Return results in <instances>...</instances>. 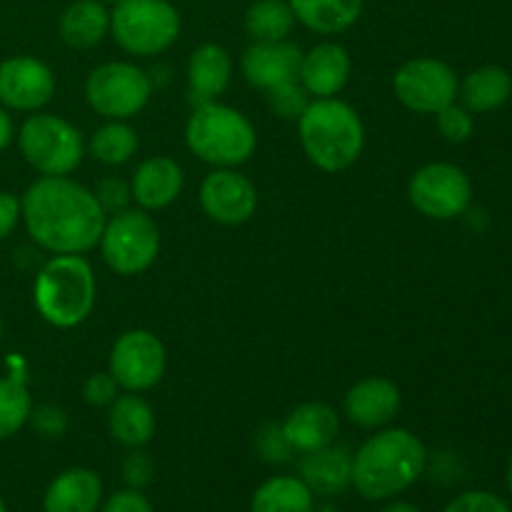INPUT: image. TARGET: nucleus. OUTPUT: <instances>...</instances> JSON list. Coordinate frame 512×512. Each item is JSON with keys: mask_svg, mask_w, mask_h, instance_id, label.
<instances>
[{"mask_svg": "<svg viewBox=\"0 0 512 512\" xmlns=\"http://www.w3.org/2000/svg\"><path fill=\"white\" fill-rule=\"evenodd\" d=\"M345 415L358 428L375 430L388 425L400 410V388L388 378L358 380L345 393Z\"/></svg>", "mask_w": 512, "mask_h": 512, "instance_id": "nucleus-16", "label": "nucleus"}, {"mask_svg": "<svg viewBox=\"0 0 512 512\" xmlns=\"http://www.w3.org/2000/svg\"><path fill=\"white\" fill-rule=\"evenodd\" d=\"M350 470H353V453L343 445H325V448L305 453L300 460L298 478L313 490V495H340L350 488Z\"/></svg>", "mask_w": 512, "mask_h": 512, "instance_id": "nucleus-22", "label": "nucleus"}, {"mask_svg": "<svg viewBox=\"0 0 512 512\" xmlns=\"http://www.w3.org/2000/svg\"><path fill=\"white\" fill-rule=\"evenodd\" d=\"M185 175L180 163L168 155H153L135 168L130 193L143 210H163L180 198Z\"/></svg>", "mask_w": 512, "mask_h": 512, "instance_id": "nucleus-17", "label": "nucleus"}, {"mask_svg": "<svg viewBox=\"0 0 512 512\" xmlns=\"http://www.w3.org/2000/svg\"><path fill=\"white\" fill-rule=\"evenodd\" d=\"M100 512H153V505H150V500L145 498L140 490L125 488L110 495V498L100 505Z\"/></svg>", "mask_w": 512, "mask_h": 512, "instance_id": "nucleus-39", "label": "nucleus"}, {"mask_svg": "<svg viewBox=\"0 0 512 512\" xmlns=\"http://www.w3.org/2000/svg\"><path fill=\"white\" fill-rule=\"evenodd\" d=\"M118 388L115 378L110 373H95L85 380V403L95 405V408H105V405H113V400L118 398Z\"/></svg>", "mask_w": 512, "mask_h": 512, "instance_id": "nucleus-36", "label": "nucleus"}, {"mask_svg": "<svg viewBox=\"0 0 512 512\" xmlns=\"http://www.w3.org/2000/svg\"><path fill=\"white\" fill-rule=\"evenodd\" d=\"M18 223H20V198H15L13 193L0 190V243L13 233Z\"/></svg>", "mask_w": 512, "mask_h": 512, "instance_id": "nucleus-40", "label": "nucleus"}, {"mask_svg": "<svg viewBox=\"0 0 512 512\" xmlns=\"http://www.w3.org/2000/svg\"><path fill=\"white\" fill-rule=\"evenodd\" d=\"M380 512H423V510H420L418 505H413V503H405V500H393V503L385 505V508Z\"/></svg>", "mask_w": 512, "mask_h": 512, "instance_id": "nucleus-42", "label": "nucleus"}, {"mask_svg": "<svg viewBox=\"0 0 512 512\" xmlns=\"http://www.w3.org/2000/svg\"><path fill=\"white\" fill-rule=\"evenodd\" d=\"M123 480L128 488L143 490L153 480V460L143 450H133L123 463Z\"/></svg>", "mask_w": 512, "mask_h": 512, "instance_id": "nucleus-38", "label": "nucleus"}, {"mask_svg": "<svg viewBox=\"0 0 512 512\" xmlns=\"http://www.w3.org/2000/svg\"><path fill=\"white\" fill-rule=\"evenodd\" d=\"M153 83L133 63H103L85 80V98L98 115L108 120H128L148 105Z\"/></svg>", "mask_w": 512, "mask_h": 512, "instance_id": "nucleus-9", "label": "nucleus"}, {"mask_svg": "<svg viewBox=\"0 0 512 512\" xmlns=\"http://www.w3.org/2000/svg\"><path fill=\"white\" fill-rule=\"evenodd\" d=\"M458 75L438 58H413L398 68L393 90L400 103L420 115H435L458 100Z\"/></svg>", "mask_w": 512, "mask_h": 512, "instance_id": "nucleus-11", "label": "nucleus"}, {"mask_svg": "<svg viewBox=\"0 0 512 512\" xmlns=\"http://www.w3.org/2000/svg\"><path fill=\"white\" fill-rule=\"evenodd\" d=\"M300 63H303V53H300L298 45L288 43V40L253 43L240 60L245 80L263 93L278 88V85L300 80Z\"/></svg>", "mask_w": 512, "mask_h": 512, "instance_id": "nucleus-15", "label": "nucleus"}, {"mask_svg": "<svg viewBox=\"0 0 512 512\" xmlns=\"http://www.w3.org/2000/svg\"><path fill=\"white\" fill-rule=\"evenodd\" d=\"M233 78L230 53L218 43H205L193 50L188 63V95L193 105L215 103L228 90Z\"/></svg>", "mask_w": 512, "mask_h": 512, "instance_id": "nucleus-19", "label": "nucleus"}, {"mask_svg": "<svg viewBox=\"0 0 512 512\" xmlns=\"http://www.w3.org/2000/svg\"><path fill=\"white\" fill-rule=\"evenodd\" d=\"M435 120H438V130L448 143H465L470 140L475 130L473 113H470L465 105L450 103L448 108H443L440 113H435Z\"/></svg>", "mask_w": 512, "mask_h": 512, "instance_id": "nucleus-33", "label": "nucleus"}, {"mask_svg": "<svg viewBox=\"0 0 512 512\" xmlns=\"http://www.w3.org/2000/svg\"><path fill=\"white\" fill-rule=\"evenodd\" d=\"M340 418L328 403H303L290 410L283 423V433L295 453H313V450L333 445L338 438Z\"/></svg>", "mask_w": 512, "mask_h": 512, "instance_id": "nucleus-21", "label": "nucleus"}, {"mask_svg": "<svg viewBox=\"0 0 512 512\" xmlns=\"http://www.w3.org/2000/svg\"><path fill=\"white\" fill-rule=\"evenodd\" d=\"M300 145L315 168L340 173L358 163L365 128L358 110L338 98H313L298 118Z\"/></svg>", "mask_w": 512, "mask_h": 512, "instance_id": "nucleus-3", "label": "nucleus"}, {"mask_svg": "<svg viewBox=\"0 0 512 512\" xmlns=\"http://www.w3.org/2000/svg\"><path fill=\"white\" fill-rule=\"evenodd\" d=\"M265 98H268L270 108H273L275 113H278L280 118H285V120L300 118V113H303V110L308 108V103H310L308 90H305L303 85L298 83V80L268 90V93H265Z\"/></svg>", "mask_w": 512, "mask_h": 512, "instance_id": "nucleus-32", "label": "nucleus"}, {"mask_svg": "<svg viewBox=\"0 0 512 512\" xmlns=\"http://www.w3.org/2000/svg\"><path fill=\"white\" fill-rule=\"evenodd\" d=\"M98 245L108 268L130 278L155 263L160 253V228L148 210L128 208L105 220Z\"/></svg>", "mask_w": 512, "mask_h": 512, "instance_id": "nucleus-8", "label": "nucleus"}, {"mask_svg": "<svg viewBox=\"0 0 512 512\" xmlns=\"http://www.w3.org/2000/svg\"><path fill=\"white\" fill-rule=\"evenodd\" d=\"M443 512H512V508L508 500L490 490H468V493L455 495Z\"/></svg>", "mask_w": 512, "mask_h": 512, "instance_id": "nucleus-34", "label": "nucleus"}, {"mask_svg": "<svg viewBox=\"0 0 512 512\" xmlns=\"http://www.w3.org/2000/svg\"><path fill=\"white\" fill-rule=\"evenodd\" d=\"M110 33L130 55H160L178 40L180 13L168 0H120L110 10Z\"/></svg>", "mask_w": 512, "mask_h": 512, "instance_id": "nucleus-6", "label": "nucleus"}, {"mask_svg": "<svg viewBox=\"0 0 512 512\" xmlns=\"http://www.w3.org/2000/svg\"><path fill=\"white\" fill-rule=\"evenodd\" d=\"M90 155L103 165H123L138 150V135L125 120H108L90 138Z\"/></svg>", "mask_w": 512, "mask_h": 512, "instance_id": "nucleus-29", "label": "nucleus"}, {"mask_svg": "<svg viewBox=\"0 0 512 512\" xmlns=\"http://www.w3.org/2000/svg\"><path fill=\"white\" fill-rule=\"evenodd\" d=\"M18 145L40 175H70L83 163L85 143L73 123L53 113H35L20 125Z\"/></svg>", "mask_w": 512, "mask_h": 512, "instance_id": "nucleus-7", "label": "nucleus"}, {"mask_svg": "<svg viewBox=\"0 0 512 512\" xmlns=\"http://www.w3.org/2000/svg\"><path fill=\"white\" fill-rule=\"evenodd\" d=\"M103 480L90 468L63 470L43 495V512H98Z\"/></svg>", "mask_w": 512, "mask_h": 512, "instance_id": "nucleus-20", "label": "nucleus"}, {"mask_svg": "<svg viewBox=\"0 0 512 512\" xmlns=\"http://www.w3.org/2000/svg\"><path fill=\"white\" fill-rule=\"evenodd\" d=\"M350 55L338 43H320L303 55L300 63V85L313 98H335L350 78Z\"/></svg>", "mask_w": 512, "mask_h": 512, "instance_id": "nucleus-18", "label": "nucleus"}, {"mask_svg": "<svg viewBox=\"0 0 512 512\" xmlns=\"http://www.w3.org/2000/svg\"><path fill=\"white\" fill-rule=\"evenodd\" d=\"M295 25L288 0H255L245 13V30L255 43L285 40Z\"/></svg>", "mask_w": 512, "mask_h": 512, "instance_id": "nucleus-28", "label": "nucleus"}, {"mask_svg": "<svg viewBox=\"0 0 512 512\" xmlns=\"http://www.w3.org/2000/svg\"><path fill=\"white\" fill-rule=\"evenodd\" d=\"M200 205L215 223L243 225L258 210V190L235 168H215L200 185Z\"/></svg>", "mask_w": 512, "mask_h": 512, "instance_id": "nucleus-13", "label": "nucleus"}, {"mask_svg": "<svg viewBox=\"0 0 512 512\" xmlns=\"http://www.w3.org/2000/svg\"><path fill=\"white\" fill-rule=\"evenodd\" d=\"M428 450L423 440L405 428H388L365 440L353 455L350 485L360 498L393 500L395 495L413 488L425 473Z\"/></svg>", "mask_w": 512, "mask_h": 512, "instance_id": "nucleus-2", "label": "nucleus"}, {"mask_svg": "<svg viewBox=\"0 0 512 512\" xmlns=\"http://www.w3.org/2000/svg\"><path fill=\"white\" fill-rule=\"evenodd\" d=\"M55 95V75L33 55H15L0 63V103L20 113L45 108Z\"/></svg>", "mask_w": 512, "mask_h": 512, "instance_id": "nucleus-14", "label": "nucleus"}, {"mask_svg": "<svg viewBox=\"0 0 512 512\" xmlns=\"http://www.w3.org/2000/svg\"><path fill=\"white\" fill-rule=\"evenodd\" d=\"M110 435L123 448L138 450L148 445L155 435V413L145 398L138 393L118 395L108 413Z\"/></svg>", "mask_w": 512, "mask_h": 512, "instance_id": "nucleus-23", "label": "nucleus"}, {"mask_svg": "<svg viewBox=\"0 0 512 512\" xmlns=\"http://www.w3.org/2000/svg\"><path fill=\"white\" fill-rule=\"evenodd\" d=\"M28 235L53 255H83L100 243L108 215L93 190L68 175H43L20 198Z\"/></svg>", "mask_w": 512, "mask_h": 512, "instance_id": "nucleus-1", "label": "nucleus"}, {"mask_svg": "<svg viewBox=\"0 0 512 512\" xmlns=\"http://www.w3.org/2000/svg\"><path fill=\"white\" fill-rule=\"evenodd\" d=\"M0 512H8V505H5V500H3V495H0Z\"/></svg>", "mask_w": 512, "mask_h": 512, "instance_id": "nucleus-44", "label": "nucleus"}, {"mask_svg": "<svg viewBox=\"0 0 512 512\" xmlns=\"http://www.w3.org/2000/svg\"><path fill=\"white\" fill-rule=\"evenodd\" d=\"M408 198L425 218L455 220L473 203V183L458 165L428 163L410 178Z\"/></svg>", "mask_w": 512, "mask_h": 512, "instance_id": "nucleus-10", "label": "nucleus"}, {"mask_svg": "<svg viewBox=\"0 0 512 512\" xmlns=\"http://www.w3.org/2000/svg\"><path fill=\"white\" fill-rule=\"evenodd\" d=\"M100 3H105V5H118L120 0H100Z\"/></svg>", "mask_w": 512, "mask_h": 512, "instance_id": "nucleus-45", "label": "nucleus"}, {"mask_svg": "<svg viewBox=\"0 0 512 512\" xmlns=\"http://www.w3.org/2000/svg\"><path fill=\"white\" fill-rule=\"evenodd\" d=\"M95 198H98L100 208H103L105 215H115V213H123V210L130 208L133 193H130V188L125 180L105 178V180H100L98 188H95Z\"/></svg>", "mask_w": 512, "mask_h": 512, "instance_id": "nucleus-35", "label": "nucleus"}, {"mask_svg": "<svg viewBox=\"0 0 512 512\" xmlns=\"http://www.w3.org/2000/svg\"><path fill=\"white\" fill-rule=\"evenodd\" d=\"M13 138H15L13 118L8 115V110L0 108V153H3L10 143H13Z\"/></svg>", "mask_w": 512, "mask_h": 512, "instance_id": "nucleus-41", "label": "nucleus"}, {"mask_svg": "<svg viewBox=\"0 0 512 512\" xmlns=\"http://www.w3.org/2000/svg\"><path fill=\"white\" fill-rule=\"evenodd\" d=\"M165 365H168V353L158 335L135 328L115 340L110 350L108 373L128 393H143L163 380Z\"/></svg>", "mask_w": 512, "mask_h": 512, "instance_id": "nucleus-12", "label": "nucleus"}, {"mask_svg": "<svg viewBox=\"0 0 512 512\" xmlns=\"http://www.w3.org/2000/svg\"><path fill=\"white\" fill-rule=\"evenodd\" d=\"M255 450L260 453V458L265 463H273V465H283L290 463V458L295 455L293 445L288 443L283 433V425L278 423H268L260 428V433L255 435Z\"/></svg>", "mask_w": 512, "mask_h": 512, "instance_id": "nucleus-31", "label": "nucleus"}, {"mask_svg": "<svg viewBox=\"0 0 512 512\" xmlns=\"http://www.w3.org/2000/svg\"><path fill=\"white\" fill-rule=\"evenodd\" d=\"M28 423H33V428L38 430L43 438H58V435L65 433L68 428V418L60 408L55 405H40V408H33Z\"/></svg>", "mask_w": 512, "mask_h": 512, "instance_id": "nucleus-37", "label": "nucleus"}, {"mask_svg": "<svg viewBox=\"0 0 512 512\" xmlns=\"http://www.w3.org/2000/svg\"><path fill=\"white\" fill-rule=\"evenodd\" d=\"M35 310L53 328L85 323L95 308V275L83 255H53L35 275Z\"/></svg>", "mask_w": 512, "mask_h": 512, "instance_id": "nucleus-4", "label": "nucleus"}, {"mask_svg": "<svg viewBox=\"0 0 512 512\" xmlns=\"http://www.w3.org/2000/svg\"><path fill=\"white\" fill-rule=\"evenodd\" d=\"M512 95V78L500 65H483L465 75L458 88V98L463 100L470 113H493L503 108Z\"/></svg>", "mask_w": 512, "mask_h": 512, "instance_id": "nucleus-26", "label": "nucleus"}, {"mask_svg": "<svg viewBox=\"0 0 512 512\" xmlns=\"http://www.w3.org/2000/svg\"><path fill=\"white\" fill-rule=\"evenodd\" d=\"M33 413L28 388L15 378H0V440H8L23 428Z\"/></svg>", "mask_w": 512, "mask_h": 512, "instance_id": "nucleus-30", "label": "nucleus"}, {"mask_svg": "<svg viewBox=\"0 0 512 512\" xmlns=\"http://www.w3.org/2000/svg\"><path fill=\"white\" fill-rule=\"evenodd\" d=\"M508 488H510V495H512V453L508 458Z\"/></svg>", "mask_w": 512, "mask_h": 512, "instance_id": "nucleus-43", "label": "nucleus"}, {"mask_svg": "<svg viewBox=\"0 0 512 512\" xmlns=\"http://www.w3.org/2000/svg\"><path fill=\"white\" fill-rule=\"evenodd\" d=\"M0 338H3V320H0Z\"/></svg>", "mask_w": 512, "mask_h": 512, "instance_id": "nucleus-46", "label": "nucleus"}, {"mask_svg": "<svg viewBox=\"0 0 512 512\" xmlns=\"http://www.w3.org/2000/svg\"><path fill=\"white\" fill-rule=\"evenodd\" d=\"M185 143L203 163L215 168H238L255 153L258 135L240 110L215 100L195 105L185 125Z\"/></svg>", "mask_w": 512, "mask_h": 512, "instance_id": "nucleus-5", "label": "nucleus"}, {"mask_svg": "<svg viewBox=\"0 0 512 512\" xmlns=\"http://www.w3.org/2000/svg\"><path fill=\"white\" fill-rule=\"evenodd\" d=\"M315 495L295 475L268 478L250 498V512H313Z\"/></svg>", "mask_w": 512, "mask_h": 512, "instance_id": "nucleus-27", "label": "nucleus"}, {"mask_svg": "<svg viewBox=\"0 0 512 512\" xmlns=\"http://www.w3.org/2000/svg\"><path fill=\"white\" fill-rule=\"evenodd\" d=\"M60 38L73 50H90L110 33V10L100 0H75L60 15Z\"/></svg>", "mask_w": 512, "mask_h": 512, "instance_id": "nucleus-24", "label": "nucleus"}, {"mask_svg": "<svg viewBox=\"0 0 512 512\" xmlns=\"http://www.w3.org/2000/svg\"><path fill=\"white\" fill-rule=\"evenodd\" d=\"M295 20L318 35H338L353 28L365 0H288Z\"/></svg>", "mask_w": 512, "mask_h": 512, "instance_id": "nucleus-25", "label": "nucleus"}]
</instances>
